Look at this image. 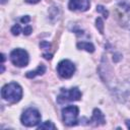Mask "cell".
Masks as SVG:
<instances>
[{
    "label": "cell",
    "mask_w": 130,
    "mask_h": 130,
    "mask_svg": "<svg viewBox=\"0 0 130 130\" xmlns=\"http://www.w3.org/2000/svg\"><path fill=\"white\" fill-rule=\"evenodd\" d=\"M24 1L27 3H30V4H36V3L40 2V0H24Z\"/></svg>",
    "instance_id": "ffe728a7"
},
{
    "label": "cell",
    "mask_w": 130,
    "mask_h": 130,
    "mask_svg": "<svg viewBox=\"0 0 130 130\" xmlns=\"http://www.w3.org/2000/svg\"><path fill=\"white\" fill-rule=\"evenodd\" d=\"M1 57H2V58H1V60H2V63H3V62H4V60H5V56H4V54H2V55H1Z\"/></svg>",
    "instance_id": "7402d4cb"
},
{
    "label": "cell",
    "mask_w": 130,
    "mask_h": 130,
    "mask_svg": "<svg viewBox=\"0 0 130 130\" xmlns=\"http://www.w3.org/2000/svg\"><path fill=\"white\" fill-rule=\"evenodd\" d=\"M79 109L77 106H67L62 110V119L65 125L74 126L77 124Z\"/></svg>",
    "instance_id": "277c9868"
},
{
    "label": "cell",
    "mask_w": 130,
    "mask_h": 130,
    "mask_svg": "<svg viewBox=\"0 0 130 130\" xmlns=\"http://www.w3.org/2000/svg\"><path fill=\"white\" fill-rule=\"evenodd\" d=\"M20 120H21L22 125L26 127H35L41 123L42 117H41L40 112L37 109L28 108L22 113Z\"/></svg>",
    "instance_id": "7a4b0ae2"
},
{
    "label": "cell",
    "mask_w": 130,
    "mask_h": 130,
    "mask_svg": "<svg viewBox=\"0 0 130 130\" xmlns=\"http://www.w3.org/2000/svg\"><path fill=\"white\" fill-rule=\"evenodd\" d=\"M43 57H44L45 59H47V60H51V59H52V54H44Z\"/></svg>",
    "instance_id": "d6986e66"
},
{
    "label": "cell",
    "mask_w": 130,
    "mask_h": 130,
    "mask_svg": "<svg viewBox=\"0 0 130 130\" xmlns=\"http://www.w3.org/2000/svg\"><path fill=\"white\" fill-rule=\"evenodd\" d=\"M95 26L101 34H104V21L101 17H98L95 19Z\"/></svg>",
    "instance_id": "4fadbf2b"
},
{
    "label": "cell",
    "mask_w": 130,
    "mask_h": 130,
    "mask_svg": "<svg viewBox=\"0 0 130 130\" xmlns=\"http://www.w3.org/2000/svg\"><path fill=\"white\" fill-rule=\"evenodd\" d=\"M45 72H46V66H45L44 64H41V65L38 66V68H37L36 70L26 72L25 76H26L27 78H35L36 76H38V75H42V74H44Z\"/></svg>",
    "instance_id": "30bf717a"
},
{
    "label": "cell",
    "mask_w": 130,
    "mask_h": 130,
    "mask_svg": "<svg viewBox=\"0 0 130 130\" xmlns=\"http://www.w3.org/2000/svg\"><path fill=\"white\" fill-rule=\"evenodd\" d=\"M1 96L3 100L15 104L19 102L22 98V88L16 82H9L5 84L1 89Z\"/></svg>",
    "instance_id": "6da1fadb"
},
{
    "label": "cell",
    "mask_w": 130,
    "mask_h": 130,
    "mask_svg": "<svg viewBox=\"0 0 130 130\" xmlns=\"http://www.w3.org/2000/svg\"><path fill=\"white\" fill-rule=\"evenodd\" d=\"M126 125H127V127L130 129V120H126Z\"/></svg>",
    "instance_id": "44dd1931"
},
{
    "label": "cell",
    "mask_w": 130,
    "mask_h": 130,
    "mask_svg": "<svg viewBox=\"0 0 130 130\" xmlns=\"http://www.w3.org/2000/svg\"><path fill=\"white\" fill-rule=\"evenodd\" d=\"M96 11H98L99 13H102L105 18H107V17L109 16V11H108L103 5H98V6H96Z\"/></svg>",
    "instance_id": "5bb4252c"
},
{
    "label": "cell",
    "mask_w": 130,
    "mask_h": 130,
    "mask_svg": "<svg viewBox=\"0 0 130 130\" xmlns=\"http://www.w3.org/2000/svg\"><path fill=\"white\" fill-rule=\"evenodd\" d=\"M0 2H1V4H5V3L7 2V0H1Z\"/></svg>",
    "instance_id": "603a6c76"
},
{
    "label": "cell",
    "mask_w": 130,
    "mask_h": 130,
    "mask_svg": "<svg viewBox=\"0 0 130 130\" xmlns=\"http://www.w3.org/2000/svg\"><path fill=\"white\" fill-rule=\"evenodd\" d=\"M22 31H23V34H24L25 36H29V35H30V32L32 31V28H31V26H30V25H26V26L22 29Z\"/></svg>",
    "instance_id": "e0dca14e"
},
{
    "label": "cell",
    "mask_w": 130,
    "mask_h": 130,
    "mask_svg": "<svg viewBox=\"0 0 130 130\" xmlns=\"http://www.w3.org/2000/svg\"><path fill=\"white\" fill-rule=\"evenodd\" d=\"M38 129H56V126L51 121H46L43 124L39 125Z\"/></svg>",
    "instance_id": "7c38bea8"
},
{
    "label": "cell",
    "mask_w": 130,
    "mask_h": 130,
    "mask_svg": "<svg viewBox=\"0 0 130 130\" xmlns=\"http://www.w3.org/2000/svg\"><path fill=\"white\" fill-rule=\"evenodd\" d=\"M29 20H30V17L28 15H25V16H23V17L20 18V21L22 23H27V22H29Z\"/></svg>",
    "instance_id": "ac0fdd59"
},
{
    "label": "cell",
    "mask_w": 130,
    "mask_h": 130,
    "mask_svg": "<svg viewBox=\"0 0 130 130\" xmlns=\"http://www.w3.org/2000/svg\"><path fill=\"white\" fill-rule=\"evenodd\" d=\"M88 122H89V124L99 126V125H104L105 122H106V120H105V116L101 112V110L100 109H94L93 112H92L91 119Z\"/></svg>",
    "instance_id": "9c48e42d"
},
{
    "label": "cell",
    "mask_w": 130,
    "mask_h": 130,
    "mask_svg": "<svg viewBox=\"0 0 130 130\" xmlns=\"http://www.w3.org/2000/svg\"><path fill=\"white\" fill-rule=\"evenodd\" d=\"M117 6L121 23L130 28V0H117Z\"/></svg>",
    "instance_id": "3957f363"
},
{
    "label": "cell",
    "mask_w": 130,
    "mask_h": 130,
    "mask_svg": "<svg viewBox=\"0 0 130 130\" xmlns=\"http://www.w3.org/2000/svg\"><path fill=\"white\" fill-rule=\"evenodd\" d=\"M89 0H69L68 7L70 10L74 11H86L89 8Z\"/></svg>",
    "instance_id": "ba28073f"
},
{
    "label": "cell",
    "mask_w": 130,
    "mask_h": 130,
    "mask_svg": "<svg viewBox=\"0 0 130 130\" xmlns=\"http://www.w3.org/2000/svg\"><path fill=\"white\" fill-rule=\"evenodd\" d=\"M75 72V66L70 60H62L57 65V73L62 78H70Z\"/></svg>",
    "instance_id": "52a82bcc"
},
{
    "label": "cell",
    "mask_w": 130,
    "mask_h": 130,
    "mask_svg": "<svg viewBox=\"0 0 130 130\" xmlns=\"http://www.w3.org/2000/svg\"><path fill=\"white\" fill-rule=\"evenodd\" d=\"M81 98V92L77 87H72L70 89L61 88V93L57 98V102L59 104H63L66 102L79 101Z\"/></svg>",
    "instance_id": "8992f818"
},
{
    "label": "cell",
    "mask_w": 130,
    "mask_h": 130,
    "mask_svg": "<svg viewBox=\"0 0 130 130\" xmlns=\"http://www.w3.org/2000/svg\"><path fill=\"white\" fill-rule=\"evenodd\" d=\"M20 30H21V27H20L19 24H14V25L11 27V32H12V35H14V36H18L19 32H20Z\"/></svg>",
    "instance_id": "9a60e30c"
},
{
    "label": "cell",
    "mask_w": 130,
    "mask_h": 130,
    "mask_svg": "<svg viewBox=\"0 0 130 130\" xmlns=\"http://www.w3.org/2000/svg\"><path fill=\"white\" fill-rule=\"evenodd\" d=\"M40 47L42 49H45V50H49L51 48V44L49 42H46V41H43L40 43Z\"/></svg>",
    "instance_id": "2e32d148"
},
{
    "label": "cell",
    "mask_w": 130,
    "mask_h": 130,
    "mask_svg": "<svg viewBox=\"0 0 130 130\" xmlns=\"http://www.w3.org/2000/svg\"><path fill=\"white\" fill-rule=\"evenodd\" d=\"M10 61L17 67H25L28 64V54L23 49H14L10 53Z\"/></svg>",
    "instance_id": "5b68a950"
},
{
    "label": "cell",
    "mask_w": 130,
    "mask_h": 130,
    "mask_svg": "<svg viewBox=\"0 0 130 130\" xmlns=\"http://www.w3.org/2000/svg\"><path fill=\"white\" fill-rule=\"evenodd\" d=\"M76 46L79 50H85L88 53H92L94 51V46L89 42H79Z\"/></svg>",
    "instance_id": "8fae6325"
}]
</instances>
